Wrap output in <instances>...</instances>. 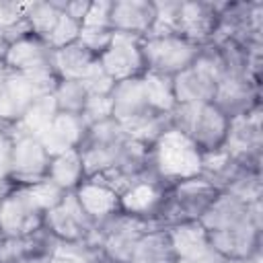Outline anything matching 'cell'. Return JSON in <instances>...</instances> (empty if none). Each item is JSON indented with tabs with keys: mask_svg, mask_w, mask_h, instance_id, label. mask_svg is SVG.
Returning <instances> with one entry per match:
<instances>
[{
	"mask_svg": "<svg viewBox=\"0 0 263 263\" xmlns=\"http://www.w3.org/2000/svg\"><path fill=\"white\" fill-rule=\"evenodd\" d=\"M175 259L185 263H226V259L212 247L205 228L199 220L177 222L164 226Z\"/></svg>",
	"mask_w": 263,
	"mask_h": 263,
	"instance_id": "obj_13",
	"label": "cell"
},
{
	"mask_svg": "<svg viewBox=\"0 0 263 263\" xmlns=\"http://www.w3.org/2000/svg\"><path fill=\"white\" fill-rule=\"evenodd\" d=\"M156 226V222L138 220L119 212L107 222L95 226V232L86 242L95 245L107 263H129L138 240Z\"/></svg>",
	"mask_w": 263,
	"mask_h": 263,
	"instance_id": "obj_5",
	"label": "cell"
},
{
	"mask_svg": "<svg viewBox=\"0 0 263 263\" xmlns=\"http://www.w3.org/2000/svg\"><path fill=\"white\" fill-rule=\"evenodd\" d=\"M55 107L60 113H72V115H82L84 105L88 101V92L82 82L78 80H58L53 90Z\"/></svg>",
	"mask_w": 263,
	"mask_h": 263,
	"instance_id": "obj_29",
	"label": "cell"
},
{
	"mask_svg": "<svg viewBox=\"0 0 263 263\" xmlns=\"http://www.w3.org/2000/svg\"><path fill=\"white\" fill-rule=\"evenodd\" d=\"M154 2L148 0H117L111 4V31L146 37L154 25Z\"/></svg>",
	"mask_w": 263,
	"mask_h": 263,
	"instance_id": "obj_22",
	"label": "cell"
},
{
	"mask_svg": "<svg viewBox=\"0 0 263 263\" xmlns=\"http://www.w3.org/2000/svg\"><path fill=\"white\" fill-rule=\"evenodd\" d=\"M218 193H220V189L214 187L201 175L175 183L173 187H168L166 201L158 216V224L164 228V226H171L177 222L199 220L201 214L210 208V203L216 199Z\"/></svg>",
	"mask_w": 263,
	"mask_h": 263,
	"instance_id": "obj_6",
	"label": "cell"
},
{
	"mask_svg": "<svg viewBox=\"0 0 263 263\" xmlns=\"http://www.w3.org/2000/svg\"><path fill=\"white\" fill-rule=\"evenodd\" d=\"M226 62L214 43L201 47L195 62L173 76V90L177 105L212 103L218 80L226 74Z\"/></svg>",
	"mask_w": 263,
	"mask_h": 263,
	"instance_id": "obj_3",
	"label": "cell"
},
{
	"mask_svg": "<svg viewBox=\"0 0 263 263\" xmlns=\"http://www.w3.org/2000/svg\"><path fill=\"white\" fill-rule=\"evenodd\" d=\"M88 6H90L88 0H72V2H64V4H62V10H64L68 16L76 18L78 23H82V18H84Z\"/></svg>",
	"mask_w": 263,
	"mask_h": 263,
	"instance_id": "obj_39",
	"label": "cell"
},
{
	"mask_svg": "<svg viewBox=\"0 0 263 263\" xmlns=\"http://www.w3.org/2000/svg\"><path fill=\"white\" fill-rule=\"evenodd\" d=\"M111 111H113L111 95L109 97H88L84 111H82V119L86 121V125H92V123L111 119Z\"/></svg>",
	"mask_w": 263,
	"mask_h": 263,
	"instance_id": "obj_36",
	"label": "cell"
},
{
	"mask_svg": "<svg viewBox=\"0 0 263 263\" xmlns=\"http://www.w3.org/2000/svg\"><path fill=\"white\" fill-rule=\"evenodd\" d=\"M113 37L111 29H82L80 27V35H78V43L84 45L90 53H95L97 58L107 49L109 41Z\"/></svg>",
	"mask_w": 263,
	"mask_h": 263,
	"instance_id": "obj_35",
	"label": "cell"
},
{
	"mask_svg": "<svg viewBox=\"0 0 263 263\" xmlns=\"http://www.w3.org/2000/svg\"><path fill=\"white\" fill-rule=\"evenodd\" d=\"M129 263H175L168 234L162 226L148 230L136 245Z\"/></svg>",
	"mask_w": 263,
	"mask_h": 263,
	"instance_id": "obj_26",
	"label": "cell"
},
{
	"mask_svg": "<svg viewBox=\"0 0 263 263\" xmlns=\"http://www.w3.org/2000/svg\"><path fill=\"white\" fill-rule=\"evenodd\" d=\"M6 47H8V41H6V39H4V35L0 33V62H2L4 53H6Z\"/></svg>",
	"mask_w": 263,
	"mask_h": 263,
	"instance_id": "obj_40",
	"label": "cell"
},
{
	"mask_svg": "<svg viewBox=\"0 0 263 263\" xmlns=\"http://www.w3.org/2000/svg\"><path fill=\"white\" fill-rule=\"evenodd\" d=\"M111 0L90 2L80 27L82 29H111Z\"/></svg>",
	"mask_w": 263,
	"mask_h": 263,
	"instance_id": "obj_34",
	"label": "cell"
},
{
	"mask_svg": "<svg viewBox=\"0 0 263 263\" xmlns=\"http://www.w3.org/2000/svg\"><path fill=\"white\" fill-rule=\"evenodd\" d=\"M78 203L82 205V210L86 212V216L92 220L95 226L107 222L109 218H113L115 214L121 212V205H119V193L105 185L103 181L99 179H84L76 191H74Z\"/></svg>",
	"mask_w": 263,
	"mask_h": 263,
	"instance_id": "obj_20",
	"label": "cell"
},
{
	"mask_svg": "<svg viewBox=\"0 0 263 263\" xmlns=\"http://www.w3.org/2000/svg\"><path fill=\"white\" fill-rule=\"evenodd\" d=\"M33 2H18V0H0V33H8L23 23H27V14Z\"/></svg>",
	"mask_w": 263,
	"mask_h": 263,
	"instance_id": "obj_33",
	"label": "cell"
},
{
	"mask_svg": "<svg viewBox=\"0 0 263 263\" xmlns=\"http://www.w3.org/2000/svg\"><path fill=\"white\" fill-rule=\"evenodd\" d=\"M27 187V191H29V195L33 197V201H35V205L45 214V212H49L51 208H55L62 199H64V195H66V191H62L55 183H51L47 177L45 179H41V181H37V183H33V185H25Z\"/></svg>",
	"mask_w": 263,
	"mask_h": 263,
	"instance_id": "obj_32",
	"label": "cell"
},
{
	"mask_svg": "<svg viewBox=\"0 0 263 263\" xmlns=\"http://www.w3.org/2000/svg\"><path fill=\"white\" fill-rule=\"evenodd\" d=\"M111 107H113L111 117L115 121H119L121 125H129L134 121L154 113L146 103L142 76H134V78L115 82V86L111 90Z\"/></svg>",
	"mask_w": 263,
	"mask_h": 263,
	"instance_id": "obj_21",
	"label": "cell"
},
{
	"mask_svg": "<svg viewBox=\"0 0 263 263\" xmlns=\"http://www.w3.org/2000/svg\"><path fill=\"white\" fill-rule=\"evenodd\" d=\"M199 224L205 228L212 247L226 261L253 259L259 253V203H247L228 191H220L201 214Z\"/></svg>",
	"mask_w": 263,
	"mask_h": 263,
	"instance_id": "obj_1",
	"label": "cell"
},
{
	"mask_svg": "<svg viewBox=\"0 0 263 263\" xmlns=\"http://www.w3.org/2000/svg\"><path fill=\"white\" fill-rule=\"evenodd\" d=\"M82 84H84L88 97H109L111 90H113V86H115V80L109 78V76L103 72L101 64H99V66L95 68V72H92L88 78L82 80Z\"/></svg>",
	"mask_w": 263,
	"mask_h": 263,
	"instance_id": "obj_38",
	"label": "cell"
},
{
	"mask_svg": "<svg viewBox=\"0 0 263 263\" xmlns=\"http://www.w3.org/2000/svg\"><path fill=\"white\" fill-rule=\"evenodd\" d=\"M55 113H58L55 99H53L51 92H45V95H41V97L23 113V117H21L12 127H8L6 132H8L10 136H35V138H37V136L51 123V119L55 117Z\"/></svg>",
	"mask_w": 263,
	"mask_h": 263,
	"instance_id": "obj_25",
	"label": "cell"
},
{
	"mask_svg": "<svg viewBox=\"0 0 263 263\" xmlns=\"http://www.w3.org/2000/svg\"><path fill=\"white\" fill-rule=\"evenodd\" d=\"M39 263H107L99 249L90 242H62L53 240L49 242L47 255Z\"/></svg>",
	"mask_w": 263,
	"mask_h": 263,
	"instance_id": "obj_28",
	"label": "cell"
},
{
	"mask_svg": "<svg viewBox=\"0 0 263 263\" xmlns=\"http://www.w3.org/2000/svg\"><path fill=\"white\" fill-rule=\"evenodd\" d=\"M166 193H168V187L164 183H160L148 171L146 175H142L136 181H132L119 193L121 214L158 224V216H160L162 205L166 201Z\"/></svg>",
	"mask_w": 263,
	"mask_h": 263,
	"instance_id": "obj_11",
	"label": "cell"
},
{
	"mask_svg": "<svg viewBox=\"0 0 263 263\" xmlns=\"http://www.w3.org/2000/svg\"><path fill=\"white\" fill-rule=\"evenodd\" d=\"M226 263H253V259H234V261H226Z\"/></svg>",
	"mask_w": 263,
	"mask_h": 263,
	"instance_id": "obj_41",
	"label": "cell"
},
{
	"mask_svg": "<svg viewBox=\"0 0 263 263\" xmlns=\"http://www.w3.org/2000/svg\"><path fill=\"white\" fill-rule=\"evenodd\" d=\"M10 152H12V138L6 129L0 127V195H4L10 185Z\"/></svg>",
	"mask_w": 263,
	"mask_h": 263,
	"instance_id": "obj_37",
	"label": "cell"
},
{
	"mask_svg": "<svg viewBox=\"0 0 263 263\" xmlns=\"http://www.w3.org/2000/svg\"><path fill=\"white\" fill-rule=\"evenodd\" d=\"M10 136V134H8ZM10 185H33L47 177L49 154L35 136H10Z\"/></svg>",
	"mask_w": 263,
	"mask_h": 263,
	"instance_id": "obj_16",
	"label": "cell"
},
{
	"mask_svg": "<svg viewBox=\"0 0 263 263\" xmlns=\"http://www.w3.org/2000/svg\"><path fill=\"white\" fill-rule=\"evenodd\" d=\"M43 230L62 242H84L92 236L95 224L78 203L74 191L66 193L64 199L43 214Z\"/></svg>",
	"mask_w": 263,
	"mask_h": 263,
	"instance_id": "obj_10",
	"label": "cell"
},
{
	"mask_svg": "<svg viewBox=\"0 0 263 263\" xmlns=\"http://www.w3.org/2000/svg\"><path fill=\"white\" fill-rule=\"evenodd\" d=\"M41 230L43 212L35 205L25 185H12L4 195H0V234L25 238Z\"/></svg>",
	"mask_w": 263,
	"mask_h": 263,
	"instance_id": "obj_8",
	"label": "cell"
},
{
	"mask_svg": "<svg viewBox=\"0 0 263 263\" xmlns=\"http://www.w3.org/2000/svg\"><path fill=\"white\" fill-rule=\"evenodd\" d=\"M201 47L191 43L181 35H160V37H142V58L148 72L162 76H175L181 70L189 68L199 55Z\"/></svg>",
	"mask_w": 263,
	"mask_h": 263,
	"instance_id": "obj_7",
	"label": "cell"
},
{
	"mask_svg": "<svg viewBox=\"0 0 263 263\" xmlns=\"http://www.w3.org/2000/svg\"><path fill=\"white\" fill-rule=\"evenodd\" d=\"M58 82V80H55ZM55 82L51 80H37L23 74L8 76L4 88L0 90V127L8 129L12 127L23 113L45 92H51Z\"/></svg>",
	"mask_w": 263,
	"mask_h": 263,
	"instance_id": "obj_12",
	"label": "cell"
},
{
	"mask_svg": "<svg viewBox=\"0 0 263 263\" xmlns=\"http://www.w3.org/2000/svg\"><path fill=\"white\" fill-rule=\"evenodd\" d=\"M226 4L214 2H181L179 6V25L177 31L181 37L203 47L216 39L220 25V12Z\"/></svg>",
	"mask_w": 263,
	"mask_h": 263,
	"instance_id": "obj_17",
	"label": "cell"
},
{
	"mask_svg": "<svg viewBox=\"0 0 263 263\" xmlns=\"http://www.w3.org/2000/svg\"><path fill=\"white\" fill-rule=\"evenodd\" d=\"M238 164L245 168L259 171V150H261V121L259 105L249 113L236 115L228 123V134L222 146Z\"/></svg>",
	"mask_w": 263,
	"mask_h": 263,
	"instance_id": "obj_14",
	"label": "cell"
},
{
	"mask_svg": "<svg viewBox=\"0 0 263 263\" xmlns=\"http://www.w3.org/2000/svg\"><path fill=\"white\" fill-rule=\"evenodd\" d=\"M171 125L185 134L201 152H212L224 146L230 119L214 103L177 105L171 115Z\"/></svg>",
	"mask_w": 263,
	"mask_h": 263,
	"instance_id": "obj_4",
	"label": "cell"
},
{
	"mask_svg": "<svg viewBox=\"0 0 263 263\" xmlns=\"http://www.w3.org/2000/svg\"><path fill=\"white\" fill-rule=\"evenodd\" d=\"M257 82L251 80L249 72H232L226 70V74L218 80L216 95H214V105L228 117H236L242 113H249L259 105L257 99Z\"/></svg>",
	"mask_w": 263,
	"mask_h": 263,
	"instance_id": "obj_18",
	"label": "cell"
},
{
	"mask_svg": "<svg viewBox=\"0 0 263 263\" xmlns=\"http://www.w3.org/2000/svg\"><path fill=\"white\" fill-rule=\"evenodd\" d=\"M47 179L51 183H55L66 193L76 191V187L86 179L80 152L78 150H68V152L51 156L49 158V168H47Z\"/></svg>",
	"mask_w": 263,
	"mask_h": 263,
	"instance_id": "obj_24",
	"label": "cell"
},
{
	"mask_svg": "<svg viewBox=\"0 0 263 263\" xmlns=\"http://www.w3.org/2000/svg\"><path fill=\"white\" fill-rule=\"evenodd\" d=\"M51 66H53L58 80L82 82L84 78H88L95 72V68L99 66V58L76 41V43H70L66 47L53 49L51 51Z\"/></svg>",
	"mask_w": 263,
	"mask_h": 263,
	"instance_id": "obj_23",
	"label": "cell"
},
{
	"mask_svg": "<svg viewBox=\"0 0 263 263\" xmlns=\"http://www.w3.org/2000/svg\"><path fill=\"white\" fill-rule=\"evenodd\" d=\"M80 35V23L72 16H68L64 10L55 23V27L51 29V33L45 37V43L49 45V49H60L66 47L70 43H76Z\"/></svg>",
	"mask_w": 263,
	"mask_h": 263,
	"instance_id": "obj_31",
	"label": "cell"
},
{
	"mask_svg": "<svg viewBox=\"0 0 263 263\" xmlns=\"http://www.w3.org/2000/svg\"><path fill=\"white\" fill-rule=\"evenodd\" d=\"M203 152L179 129L168 125L148 148V171L166 187L201 175Z\"/></svg>",
	"mask_w": 263,
	"mask_h": 263,
	"instance_id": "obj_2",
	"label": "cell"
},
{
	"mask_svg": "<svg viewBox=\"0 0 263 263\" xmlns=\"http://www.w3.org/2000/svg\"><path fill=\"white\" fill-rule=\"evenodd\" d=\"M103 72L115 82L142 76L146 72L142 58V39L127 33H113L107 49L99 55Z\"/></svg>",
	"mask_w": 263,
	"mask_h": 263,
	"instance_id": "obj_15",
	"label": "cell"
},
{
	"mask_svg": "<svg viewBox=\"0 0 263 263\" xmlns=\"http://www.w3.org/2000/svg\"><path fill=\"white\" fill-rule=\"evenodd\" d=\"M51 51L53 49H49V45L43 39L29 33L8 43L2 62L12 74H23V76H31L37 80L55 82L58 76L51 66Z\"/></svg>",
	"mask_w": 263,
	"mask_h": 263,
	"instance_id": "obj_9",
	"label": "cell"
},
{
	"mask_svg": "<svg viewBox=\"0 0 263 263\" xmlns=\"http://www.w3.org/2000/svg\"><path fill=\"white\" fill-rule=\"evenodd\" d=\"M86 132H88V125L82 119V115L58 111L51 123L37 136V140L41 142V146L49 156H55L68 150H78Z\"/></svg>",
	"mask_w": 263,
	"mask_h": 263,
	"instance_id": "obj_19",
	"label": "cell"
},
{
	"mask_svg": "<svg viewBox=\"0 0 263 263\" xmlns=\"http://www.w3.org/2000/svg\"><path fill=\"white\" fill-rule=\"evenodd\" d=\"M142 84H144V95H146L148 107L154 113L171 115V111L177 107V99H175V90H173V78L146 70L142 74Z\"/></svg>",
	"mask_w": 263,
	"mask_h": 263,
	"instance_id": "obj_27",
	"label": "cell"
},
{
	"mask_svg": "<svg viewBox=\"0 0 263 263\" xmlns=\"http://www.w3.org/2000/svg\"><path fill=\"white\" fill-rule=\"evenodd\" d=\"M62 4L60 0H49V2H37L33 0L31 4V10L27 14V23H29V29L35 37L43 39L51 33V29L55 27L60 14H62Z\"/></svg>",
	"mask_w": 263,
	"mask_h": 263,
	"instance_id": "obj_30",
	"label": "cell"
}]
</instances>
